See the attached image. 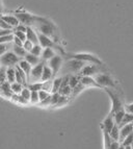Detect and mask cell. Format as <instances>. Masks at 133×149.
Wrapping results in <instances>:
<instances>
[{
  "instance_id": "6da1fadb",
  "label": "cell",
  "mask_w": 133,
  "mask_h": 149,
  "mask_svg": "<svg viewBox=\"0 0 133 149\" xmlns=\"http://www.w3.org/2000/svg\"><path fill=\"white\" fill-rule=\"evenodd\" d=\"M33 27L37 30V32L47 36V37L51 38L52 40H54L56 43H58V29L54 23L51 22L49 19L35 16V22Z\"/></svg>"
},
{
  "instance_id": "7a4b0ae2",
  "label": "cell",
  "mask_w": 133,
  "mask_h": 149,
  "mask_svg": "<svg viewBox=\"0 0 133 149\" xmlns=\"http://www.w3.org/2000/svg\"><path fill=\"white\" fill-rule=\"evenodd\" d=\"M66 56L69 57V60H71V58H76V60H80L85 63L103 65V63L101 62L100 58H98V57L95 56V55L91 54V53H66Z\"/></svg>"
},
{
  "instance_id": "3957f363",
  "label": "cell",
  "mask_w": 133,
  "mask_h": 149,
  "mask_svg": "<svg viewBox=\"0 0 133 149\" xmlns=\"http://www.w3.org/2000/svg\"><path fill=\"white\" fill-rule=\"evenodd\" d=\"M20 61H21V58L14 51H8V52L4 53L1 55V58H0L1 66L6 68L16 67L17 65H19Z\"/></svg>"
},
{
  "instance_id": "277c9868",
  "label": "cell",
  "mask_w": 133,
  "mask_h": 149,
  "mask_svg": "<svg viewBox=\"0 0 133 149\" xmlns=\"http://www.w3.org/2000/svg\"><path fill=\"white\" fill-rule=\"evenodd\" d=\"M106 69L104 68L103 65H97V64H91L85 65L84 68L81 70V72L79 73L80 76H96L100 73H104Z\"/></svg>"
},
{
  "instance_id": "5b68a950",
  "label": "cell",
  "mask_w": 133,
  "mask_h": 149,
  "mask_svg": "<svg viewBox=\"0 0 133 149\" xmlns=\"http://www.w3.org/2000/svg\"><path fill=\"white\" fill-rule=\"evenodd\" d=\"M37 35H39V45H41L43 48H52V49H54V50H59L60 53H62V54H66L64 49H62V47H60V45L55 42L54 40H52L51 38L43 35V33H39V32H37Z\"/></svg>"
},
{
  "instance_id": "8992f818",
  "label": "cell",
  "mask_w": 133,
  "mask_h": 149,
  "mask_svg": "<svg viewBox=\"0 0 133 149\" xmlns=\"http://www.w3.org/2000/svg\"><path fill=\"white\" fill-rule=\"evenodd\" d=\"M106 92H107V94H108V96L110 97L111 99V109H110V113H109L110 116H114L116 112L125 109L123 102L121 101L120 97H118V95L116 93H114L112 91H110L108 89H106Z\"/></svg>"
},
{
  "instance_id": "52a82bcc",
  "label": "cell",
  "mask_w": 133,
  "mask_h": 149,
  "mask_svg": "<svg viewBox=\"0 0 133 149\" xmlns=\"http://www.w3.org/2000/svg\"><path fill=\"white\" fill-rule=\"evenodd\" d=\"M94 78L96 79V81L98 82L99 85L101 86L102 88H116V81L114 80V78L107 73H100V74L94 76Z\"/></svg>"
},
{
  "instance_id": "ba28073f",
  "label": "cell",
  "mask_w": 133,
  "mask_h": 149,
  "mask_svg": "<svg viewBox=\"0 0 133 149\" xmlns=\"http://www.w3.org/2000/svg\"><path fill=\"white\" fill-rule=\"evenodd\" d=\"M16 17L20 21V24H24L26 26H33L35 22V16L31 15L27 12H17L16 13Z\"/></svg>"
},
{
  "instance_id": "9c48e42d",
  "label": "cell",
  "mask_w": 133,
  "mask_h": 149,
  "mask_svg": "<svg viewBox=\"0 0 133 149\" xmlns=\"http://www.w3.org/2000/svg\"><path fill=\"white\" fill-rule=\"evenodd\" d=\"M45 65H46V62L42 61L39 65L35 66L32 68L31 73H30V81L29 84H32V82H39L42 80V74H43V70H44Z\"/></svg>"
},
{
  "instance_id": "30bf717a",
  "label": "cell",
  "mask_w": 133,
  "mask_h": 149,
  "mask_svg": "<svg viewBox=\"0 0 133 149\" xmlns=\"http://www.w3.org/2000/svg\"><path fill=\"white\" fill-rule=\"evenodd\" d=\"M84 66H85V62L76 60V58H71L66 63V68L72 73H80L81 70L84 68Z\"/></svg>"
},
{
  "instance_id": "8fae6325",
  "label": "cell",
  "mask_w": 133,
  "mask_h": 149,
  "mask_svg": "<svg viewBox=\"0 0 133 149\" xmlns=\"http://www.w3.org/2000/svg\"><path fill=\"white\" fill-rule=\"evenodd\" d=\"M46 64L51 68V70L53 71V74L54 76H56V74L58 73V71L60 70L62 68V57L60 55L56 54L54 57H52L51 60L48 61Z\"/></svg>"
},
{
  "instance_id": "7c38bea8",
  "label": "cell",
  "mask_w": 133,
  "mask_h": 149,
  "mask_svg": "<svg viewBox=\"0 0 133 149\" xmlns=\"http://www.w3.org/2000/svg\"><path fill=\"white\" fill-rule=\"evenodd\" d=\"M0 90H1V95L5 98H8V99H10L12 96L14 95V92L12 90V84L8 80L0 85Z\"/></svg>"
},
{
  "instance_id": "4fadbf2b",
  "label": "cell",
  "mask_w": 133,
  "mask_h": 149,
  "mask_svg": "<svg viewBox=\"0 0 133 149\" xmlns=\"http://www.w3.org/2000/svg\"><path fill=\"white\" fill-rule=\"evenodd\" d=\"M80 84L84 86V87H95V88H102L96 81L93 76H80Z\"/></svg>"
},
{
  "instance_id": "5bb4252c",
  "label": "cell",
  "mask_w": 133,
  "mask_h": 149,
  "mask_svg": "<svg viewBox=\"0 0 133 149\" xmlns=\"http://www.w3.org/2000/svg\"><path fill=\"white\" fill-rule=\"evenodd\" d=\"M114 125H116V122H114V117H112V116H110V115H108V116L104 119L101 127H102V129H103V130H106V132H110L111 129L114 128Z\"/></svg>"
},
{
  "instance_id": "9a60e30c",
  "label": "cell",
  "mask_w": 133,
  "mask_h": 149,
  "mask_svg": "<svg viewBox=\"0 0 133 149\" xmlns=\"http://www.w3.org/2000/svg\"><path fill=\"white\" fill-rule=\"evenodd\" d=\"M26 36H27V40H29L30 42H32L35 45L39 44V35L35 31V28H32L31 26H28L27 31H26Z\"/></svg>"
},
{
  "instance_id": "2e32d148",
  "label": "cell",
  "mask_w": 133,
  "mask_h": 149,
  "mask_svg": "<svg viewBox=\"0 0 133 149\" xmlns=\"http://www.w3.org/2000/svg\"><path fill=\"white\" fill-rule=\"evenodd\" d=\"M133 132V123L128 125H125V126L121 127L120 128V134H121V138H120V142H123L124 139H125L127 136H129L130 134Z\"/></svg>"
},
{
  "instance_id": "e0dca14e",
  "label": "cell",
  "mask_w": 133,
  "mask_h": 149,
  "mask_svg": "<svg viewBox=\"0 0 133 149\" xmlns=\"http://www.w3.org/2000/svg\"><path fill=\"white\" fill-rule=\"evenodd\" d=\"M1 19L4 20L5 22H8L10 25H12L14 28H16L20 24V21L18 20V18L15 15H2Z\"/></svg>"
},
{
  "instance_id": "ac0fdd59",
  "label": "cell",
  "mask_w": 133,
  "mask_h": 149,
  "mask_svg": "<svg viewBox=\"0 0 133 149\" xmlns=\"http://www.w3.org/2000/svg\"><path fill=\"white\" fill-rule=\"evenodd\" d=\"M23 60H25L26 62L29 63L32 67H35V66H37V65H39V63L42 62V58H41V57L37 56V55H35V54H32V53H30V52H28Z\"/></svg>"
},
{
  "instance_id": "d6986e66",
  "label": "cell",
  "mask_w": 133,
  "mask_h": 149,
  "mask_svg": "<svg viewBox=\"0 0 133 149\" xmlns=\"http://www.w3.org/2000/svg\"><path fill=\"white\" fill-rule=\"evenodd\" d=\"M52 77H54V74H53V71L51 70V68L48 66L47 64L45 65L44 70H43V74H42V80L41 81H47V80H51Z\"/></svg>"
},
{
  "instance_id": "ffe728a7",
  "label": "cell",
  "mask_w": 133,
  "mask_h": 149,
  "mask_svg": "<svg viewBox=\"0 0 133 149\" xmlns=\"http://www.w3.org/2000/svg\"><path fill=\"white\" fill-rule=\"evenodd\" d=\"M19 66L21 67V69L24 71L25 73H26V75H27L28 77V81H30V73H31V70H32V66L29 64L28 62H26L25 60H21L19 63Z\"/></svg>"
},
{
  "instance_id": "44dd1931",
  "label": "cell",
  "mask_w": 133,
  "mask_h": 149,
  "mask_svg": "<svg viewBox=\"0 0 133 149\" xmlns=\"http://www.w3.org/2000/svg\"><path fill=\"white\" fill-rule=\"evenodd\" d=\"M55 55H56V53H55L54 49H52V48H44L42 53V61L47 63L48 61H50Z\"/></svg>"
},
{
  "instance_id": "7402d4cb",
  "label": "cell",
  "mask_w": 133,
  "mask_h": 149,
  "mask_svg": "<svg viewBox=\"0 0 133 149\" xmlns=\"http://www.w3.org/2000/svg\"><path fill=\"white\" fill-rule=\"evenodd\" d=\"M12 51L16 53V54L18 55V56L20 57V58H24L25 56H26V54H27V51L24 49V47L23 46H17V45H12Z\"/></svg>"
},
{
  "instance_id": "603a6c76",
  "label": "cell",
  "mask_w": 133,
  "mask_h": 149,
  "mask_svg": "<svg viewBox=\"0 0 133 149\" xmlns=\"http://www.w3.org/2000/svg\"><path fill=\"white\" fill-rule=\"evenodd\" d=\"M125 115H126V109H121V111H118V112H116V114L112 116L114 119V122H116V124L120 125L122 123V121H123L124 117H125Z\"/></svg>"
},
{
  "instance_id": "cb8c5ba5",
  "label": "cell",
  "mask_w": 133,
  "mask_h": 149,
  "mask_svg": "<svg viewBox=\"0 0 133 149\" xmlns=\"http://www.w3.org/2000/svg\"><path fill=\"white\" fill-rule=\"evenodd\" d=\"M111 139L114 141H118L120 142V138H121V134H120V126L118 124H116L114 126V128L111 129V132H109Z\"/></svg>"
},
{
  "instance_id": "d4e9b609",
  "label": "cell",
  "mask_w": 133,
  "mask_h": 149,
  "mask_svg": "<svg viewBox=\"0 0 133 149\" xmlns=\"http://www.w3.org/2000/svg\"><path fill=\"white\" fill-rule=\"evenodd\" d=\"M6 75H8V81H10V84L16 82V67L8 68Z\"/></svg>"
},
{
  "instance_id": "484cf974",
  "label": "cell",
  "mask_w": 133,
  "mask_h": 149,
  "mask_svg": "<svg viewBox=\"0 0 133 149\" xmlns=\"http://www.w3.org/2000/svg\"><path fill=\"white\" fill-rule=\"evenodd\" d=\"M103 130V129H102ZM103 139H104V149H109L111 143L114 142V140L111 139L110 134H109L108 132L106 130H103Z\"/></svg>"
},
{
  "instance_id": "4316f807",
  "label": "cell",
  "mask_w": 133,
  "mask_h": 149,
  "mask_svg": "<svg viewBox=\"0 0 133 149\" xmlns=\"http://www.w3.org/2000/svg\"><path fill=\"white\" fill-rule=\"evenodd\" d=\"M62 77H56V78L53 80V88H52L51 94H53V93H58L59 90H60V87H62Z\"/></svg>"
},
{
  "instance_id": "83f0119b",
  "label": "cell",
  "mask_w": 133,
  "mask_h": 149,
  "mask_svg": "<svg viewBox=\"0 0 133 149\" xmlns=\"http://www.w3.org/2000/svg\"><path fill=\"white\" fill-rule=\"evenodd\" d=\"M131 123H133V114H131V113H127L126 112V115L125 117H124L123 121H122V123L118 126H120V128L123 126H125V125H128V124H131Z\"/></svg>"
},
{
  "instance_id": "f1b7e54d",
  "label": "cell",
  "mask_w": 133,
  "mask_h": 149,
  "mask_svg": "<svg viewBox=\"0 0 133 149\" xmlns=\"http://www.w3.org/2000/svg\"><path fill=\"white\" fill-rule=\"evenodd\" d=\"M59 94L62 95V96H66V97H70L72 96V93H73V89L71 88V86L68 85L66 87L62 88V89L59 90Z\"/></svg>"
},
{
  "instance_id": "f546056e",
  "label": "cell",
  "mask_w": 133,
  "mask_h": 149,
  "mask_svg": "<svg viewBox=\"0 0 133 149\" xmlns=\"http://www.w3.org/2000/svg\"><path fill=\"white\" fill-rule=\"evenodd\" d=\"M31 92H39L43 90V82H32L27 86Z\"/></svg>"
},
{
  "instance_id": "4dcf8cb0",
  "label": "cell",
  "mask_w": 133,
  "mask_h": 149,
  "mask_svg": "<svg viewBox=\"0 0 133 149\" xmlns=\"http://www.w3.org/2000/svg\"><path fill=\"white\" fill-rule=\"evenodd\" d=\"M24 89V86L22 84H19V82H14L12 84V90L14 94H21V92Z\"/></svg>"
},
{
  "instance_id": "1f68e13d",
  "label": "cell",
  "mask_w": 133,
  "mask_h": 149,
  "mask_svg": "<svg viewBox=\"0 0 133 149\" xmlns=\"http://www.w3.org/2000/svg\"><path fill=\"white\" fill-rule=\"evenodd\" d=\"M15 40V33H12V35L8 36H3V37H0V44L2 43H14Z\"/></svg>"
},
{
  "instance_id": "d6a6232c",
  "label": "cell",
  "mask_w": 133,
  "mask_h": 149,
  "mask_svg": "<svg viewBox=\"0 0 133 149\" xmlns=\"http://www.w3.org/2000/svg\"><path fill=\"white\" fill-rule=\"evenodd\" d=\"M79 82H80V75H79V76H77V75H72V76H70L69 85L71 86L72 89H74Z\"/></svg>"
},
{
  "instance_id": "836d02e7",
  "label": "cell",
  "mask_w": 133,
  "mask_h": 149,
  "mask_svg": "<svg viewBox=\"0 0 133 149\" xmlns=\"http://www.w3.org/2000/svg\"><path fill=\"white\" fill-rule=\"evenodd\" d=\"M43 50H44V48H43L39 44H37L33 46V48H32V50L30 51V53L37 55V56H41L43 53Z\"/></svg>"
},
{
  "instance_id": "e575fe53",
  "label": "cell",
  "mask_w": 133,
  "mask_h": 149,
  "mask_svg": "<svg viewBox=\"0 0 133 149\" xmlns=\"http://www.w3.org/2000/svg\"><path fill=\"white\" fill-rule=\"evenodd\" d=\"M21 96L23 97V98H25V99L27 100V101L30 102V97H31V91L29 90V88L28 87H24V89H23V91L21 92Z\"/></svg>"
},
{
  "instance_id": "d590c367",
  "label": "cell",
  "mask_w": 133,
  "mask_h": 149,
  "mask_svg": "<svg viewBox=\"0 0 133 149\" xmlns=\"http://www.w3.org/2000/svg\"><path fill=\"white\" fill-rule=\"evenodd\" d=\"M52 88H53V80H47V81L43 82V90L47 91V92H52Z\"/></svg>"
},
{
  "instance_id": "8d00e7d4",
  "label": "cell",
  "mask_w": 133,
  "mask_h": 149,
  "mask_svg": "<svg viewBox=\"0 0 133 149\" xmlns=\"http://www.w3.org/2000/svg\"><path fill=\"white\" fill-rule=\"evenodd\" d=\"M84 86L82 85V84H80L79 82L78 85L76 86V87L73 89V93H72V97H75V96H77V95L79 94V93H81L82 91H83V89H84Z\"/></svg>"
},
{
  "instance_id": "74e56055",
  "label": "cell",
  "mask_w": 133,
  "mask_h": 149,
  "mask_svg": "<svg viewBox=\"0 0 133 149\" xmlns=\"http://www.w3.org/2000/svg\"><path fill=\"white\" fill-rule=\"evenodd\" d=\"M30 103H32V104H39V92H31V97H30Z\"/></svg>"
},
{
  "instance_id": "f35d334b",
  "label": "cell",
  "mask_w": 133,
  "mask_h": 149,
  "mask_svg": "<svg viewBox=\"0 0 133 149\" xmlns=\"http://www.w3.org/2000/svg\"><path fill=\"white\" fill-rule=\"evenodd\" d=\"M69 102V97H66V96H60V98H59L58 102L56 103V105H55L54 107H64V105H66V103Z\"/></svg>"
},
{
  "instance_id": "ab89813d",
  "label": "cell",
  "mask_w": 133,
  "mask_h": 149,
  "mask_svg": "<svg viewBox=\"0 0 133 149\" xmlns=\"http://www.w3.org/2000/svg\"><path fill=\"white\" fill-rule=\"evenodd\" d=\"M60 96H62V95L59 94V93H53V94H51V107H54L55 105H56V103L58 102Z\"/></svg>"
},
{
  "instance_id": "60d3db41",
  "label": "cell",
  "mask_w": 133,
  "mask_h": 149,
  "mask_svg": "<svg viewBox=\"0 0 133 149\" xmlns=\"http://www.w3.org/2000/svg\"><path fill=\"white\" fill-rule=\"evenodd\" d=\"M50 93L47 92V91H45V90H41L39 92V102L41 101H44L45 99H47L48 97L50 96Z\"/></svg>"
},
{
  "instance_id": "b9f144b4",
  "label": "cell",
  "mask_w": 133,
  "mask_h": 149,
  "mask_svg": "<svg viewBox=\"0 0 133 149\" xmlns=\"http://www.w3.org/2000/svg\"><path fill=\"white\" fill-rule=\"evenodd\" d=\"M33 46H35V44H33L32 42H30L29 40H26L24 42V44H23V47H24V49L26 50L27 52H30V51H31Z\"/></svg>"
},
{
  "instance_id": "7bdbcfd3",
  "label": "cell",
  "mask_w": 133,
  "mask_h": 149,
  "mask_svg": "<svg viewBox=\"0 0 133 149\" xmlns=\"http://www.w3.org/2000/svg\"><path fill=\"white\" fill-rule=\"evenodd\" d=\"M10 44L8 43H2V44H0V54L2 55L4 53L8 52V48H10Z\"/></svg>"
},
{
  "instance_id": "ee69618b",
  "label": "cell",
  "mask_w": 133,
  "mask_h": 149,
  "mask_svg": "<svg viewBox=\"0 0 133 149\" xmlns=\"http://www.w3.org/2000/svg\"><path fill=\"white\" fill-rule=\"evenodd\" d=\"M132 142H133V132L124 139V141L122 142V144H124L125 146H128V145H132Z\"/></svg>"
},
{
  "instance_id": "f6af8a7d",
  "label": "cell",
  "mask_w": 133,
  "mask_h": 149,
  "mask_svg": "<svg viewBox=\"0 0 133 149\" xmlns=\"http://www.w3.org/2000/svg\"><path fill=\"white\" fill-rule=\"evenodd\" d=\"M0 28H1V29H15L12 25H10L8 22H5V21L2 20V19H1V21H0Z\"/></svg>"
},
{
  "instance_id": "bcb514c9",
  "label": "cell",
  "mask_w": 133,
  "mask_h": 149,
  "mask_svg": "<svg viewBox=\"0 0 133 149\" xmlns=\"http://www.w3.org/2000/svg\"><path fill=\"white\" fill-rule=\"evenodd\" d=\"M15 36L17 38H19L20 40H22L23 42H25V41L27 40V36H26V33L25 32H22V31H16L15 30Z\"/></svg>"
},
{
  "instance_id": "7dc6e473",
  "label": "cell",
  "mask_w": 133,
  "mask_h": 149,
  "mask_svg": "<svg viewBox=\"0 0 133 149\" xmlns=\"http://www.w3.org/2000/svg\"><path fill=\"white\" fill-rule=\"evenodd\" d=\"M12 33H15V29H1L0 30V37L12 35Z\"/></svg>"
},
{
  "instance_id": "c3c4849f",
  "label": "cell",
  "mask_w": 133,
  "mask_h": 149,
  "mask_svg": "<svg viewBox=\"0 0 133 149\" xmlns=\"http://www.w3.org/2000/svg\"><path fill=\"white\" fill-rule=\"evenodd\" d=\"M27 28H28V26H26V25L19 24L17 27L15 28V30H16V31H22V32H25V33H26V31H27Z\"/></svg>"
},
{
  "instance_id": "681fc988",
  "label": "cell",
  "mask_w": 133,
  "mask_h": 149,
  "mask_svg": "<svg viewBox=\"0 0 133 149\" xmlns=\"http://www.w3.org/2000/svg\"><path fill=\"white\" fill-rule=\"evenodd\" d=\"M120 145H121V142L114 141L112 143H111V145H110V147H109V149H118Z\"/></svg>"
},
{
  "instance_id": "f907efd6",
  "label": "cell",
  "mask_w": 133,
  "mask_h": 149,
  "mask_svg": "<svg viewBox=\"0 0 133 149\" xmlns=\"http://www.w3.org/2000/svg\"><path fill=\"white\" fill-rule=\"evenodd\" d=\"M24 42L22 40H20L19 38H17L15 36V40H14V45H17V46H23Z\"/></svg>"
},
{
  "instance_id": "816d5d0a",
  "label": "cell",
  "mask_w": 133,
  "mask_h": 149,
  "mask_svg": "<svg viewBox=\"0 0 133 149\" xmlns=\"http://www.w3.org/2000/svg\"><path fill=\"white\" fill-rule=\"evenodd\" d=\"M125 109H126V112L127 113H131V114H133V103L125 105Z\"/></svg>"
},
{
  "instance_id": "f5cc1de1",
  "label": "cell",
  "mask_w": 133,
  "mask_h": 149,
  "mask_svg": "<svg viewBox=\"0 0 133 149\" xmlns=\"http://www.w3.org/2000/svg\"><path fill=\"white\" fill-rule=\"evenodd\" d=\"M118 149H125V145L122 144V143H121V145H120V147H118Z\"/></svg>"
},
{
  "instance_id": "db71d44e",
  "label": "cell",
  "mask_w": 133,
  "mask_h": 149,
  "mask_svg": "<svg viewBox=\"0 0 133 149\" xmlns=\"http://www.w3.org/2000/svg\"><path fill=\"white\" fill-rule=\"evenodd\" d=\"M125 149H133L131 145H128V146H125Z\"/></svg>"
},
{
  "instance_id": "11a10c76",
  "label": "cell",
  "mask_w": 133,
  "mask_h": 149,
  "mask_svg": "<svg viewBox=\"0 0 133 149\" xmlns=\"http://www.w3.org/2000/svg\"><path fill=\"white\" fill-rule=\"evenodd\" d=\"M131 146H132V148H133V142H132V145H131Z\"/></svg>"
}]
</instances>
